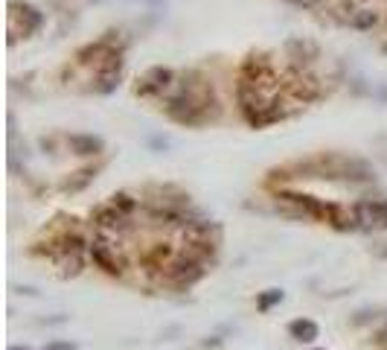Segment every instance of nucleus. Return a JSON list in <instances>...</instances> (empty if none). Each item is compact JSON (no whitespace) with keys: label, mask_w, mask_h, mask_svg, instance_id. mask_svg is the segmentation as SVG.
<instances>
[{"label":"nucleus","mask_w":387,"mask_h":350,"mask_svg":"<svg viewBox=\"0 0 387 350\" xmlns=\"http://www.w3.org/2000/svg\"><path fill=\"white\" fill-rule=\"evenodd\" d=\"M166 114L181 126H204L219 117V100L213 85L204 82L198 74H186L163 100Z\"/></svg>","instance_id":"1"},{"label":"nucleus","mask_w":387,"mask_h":350,"mask_svg":"<svg viewBox=\"0 0 387 350\" xmlns=\"http://www.w3.org/2000/svg\"><path fill=\"white\" fill-rule=\"evenodd\" d=\"M277 199L285 202V204H294L297 207L294 216L321 219V222H329L335 228H352L355 225V216H347L341 204H332V202L314 199V196H306V193H294V190H280Z\"/></svg>","instance_id":"2"},{"label":"nucleus","mask_w":387,"mask_h":350,"mask_svg":"<svg viewBox=\"0 0 387 350\" xmlns=\"http://www.w3.org/2000/svg\"><path fill=\"white\" fill-rule=\"evenodd\" d=\"M207 263L204 260H198L192 251H178L172 260H169V266L163 269V274H160V280H166L169 286H175V289H189L192 284H198V280L204 277V269Z\"/></svg>","instance_id":"3"},{"label":"nucleus","mask_w":387,"mask_h":350,"mask_svg":"<svg viewBox=\"0 0 387 350\" xmlns=\"http://www.w3.org/2000/svg\"><path fill=\"white\" fill-rule=\"evenodd\" d=\"M44 27V12L35 9L32 4H20V0H12L9 4V44L20 41V38H30Z\"/></svg>","instance_id":"4"},{"label":"nucleus","mask_w":387,"mask_h":350,"mask_svg":"<svg viewBox=\"0 0 387 350\" xmlns=\"http://www.w3.org/2000/svg\"><path fill=\"white\" fill-rule=\"evenodd\" d=\"M88 254H90V260L100 266L105 274H111V277H123L126 269H129V257L123 254L119 243H114V240L96 237L90 243V248H88Z\"/></svg>","instance_id":"5"},{"label":"nucleus","mask_w":387,"mask_h":350,"mask_svg":"<svg viewBox=\"0 0 387 350\" xmlns=\"http://www.w3.org/2000/svg\"><path fill=\"white\" fill-rule=\"evenodd\" d=\"M172 88H175V70L172 67H163V64H155V67H149L146 74L137 79L134 93H137V97L152 100V97H163V93H169Z\"/></svg>","instance_id":"6"},{"label":"nucleus","mask_w":387,"mask_h":350,"mask_svg":"<svg viewBox=\"0 0 387 350\" xmlns=\"http://www.w3.org/2000/svg\"><path fill=\"white\" fill-rule=\"evenodd\" d=\"M285 91L292 93L297 103H303V105L321 97V85H318V79H314L311 74H306V70H300V67L292 70V74L285 76Z\"/></svg>","instance_id":"7"},{"label":"nucleus","mask_w":387,"mask_h":350,"mask_svg":"<svg viewBox=\"0 0 387 350\" xmlns=\"http://www.w3.org/2000/svg\"><path fill=\"white\" fill-rule=\"evenodd\" d=\"M341 9H344L341 21L347 23V27H352V30H361V33H367V30L379 27V21H381V15H379L376 9L364 6V4H355V0H347V4H344Z\"/></svg>","instance_id":"8"},{"label":"nucleus","mask_w":387,"mask_h":350,"mask_svg":"<svg viewBox=\"0 0 387 350\" xmlns=\"http://www.w3.org/2000/svg\"><path fill=\"white\" fill-rule=\"evenodd\" d=\"M352 216H355V225H361V228H387V202H381V199L358 202Z\"/></svg>","instance_id":"9"},{"label":"nucleus","mask_w":387,"mask_h":350,"mask_svg":"<svg viewBox=\"0 0 387 350\" xmlns=\"http://www.w3.org/2000/svg\"><path fill=\"white\" fill-rule=\"evenodd\" d=\"M67 146L73 155H100L105 149L102 137H93V134H67Z\"/></svg>","instance_id":"10"},{"label":"nucleus","mask_w":387,"mask_h":350,"mask_svg":"<svg viewBox=\"0 0 387 350\" xmlns=\"http://www.w3.org/2000/svg\"><path fill=\"white\" fill-rule=\"evenodd\" d=\"M288 333H292V339H297V342H314L321 330H318V324L309 321V318H294L288 324Z\"/></svg>","instance_id":"11"},{"label":"nucleus","mask_w":387,"mask_h":350,"mask_svg":"<svg viewBox=\"0 0 387 350\" xmlns=\"http://www.w3.org/2000/svg\"><path fill=\"white\" fill-rule=\"evenodd\" d=\"M93 175H96V170H93V167H88V170H79L73 181H64V187H61V190H67V193H76V190H82L85 184H90V181H93Z\"/></svg>","instance_id":"12"},{"label":"nucleus","mask_w":387,"mask_h":350,"mask_svg":"<svg viewBox=\"0 0 387 350\" xmlns=\"http://www.w3.org/2000/svg\"><path fill=\"white\" fill-rule=\"evenodd\" d=\"M111 204H117V207H119V210H123V214H126V216H131V214H134V210L140 207V202H137V199H134L131 193H114V196H111Z\"/></svg>","instance_id":"13"},{"label":"nucleus","mask_w":387,"mask_h":350,"mask_svg":"<svg viewBox=\"0 0 387 350\" xmlns=\"http://www.w3.org/2000/svg\"><path fill=\"white\" fill-rule=\"evenodd\" d=\"M280 301H282V292H280V289H268L265 295H259V303H256V307H259V313H268L274 303H280Z\"/></svg>","instance_id":"14"},{"label":"nucleus","mask_w":387,"mask_h":350,"mask_svg":"<svg viewBox=\"0 0 387 350\" xmlns=\"http://www.w3.org/2000/svg\"><path fill=\"white\" fill-rule=\"evenodd\" d=\"M44 350H76V344H70V342H53L50 347H44Z\"/></svg>","instance_id":"15"},{"label":"nucleus","mask_w":387,"mask_h":350,"mask_svg":"<svg viewBox=\"0 0 387 350\" xmlns=\"http://www.w3.org/2000/svg\"><path fill=\"white\" fill-rule=\"evenodd\" d=\"M288 4H294L300 9H314V6H318V0H288Z\"/></svg>","instance_id":"16"},{"label":"nucleus","mask_w":387,"mask_h":350,"mask_svg":"<svg viewBox=\"0 0 387 350\" xmlns=\"http://www.w3.org/2000/svg\"><path fill=\"white\" fill-rule=\"evenodd\" d=\"M9 350H30V347H9Z\"/></svg>","instance_id":"17"},{"label":"nucleus","mask_w":387,"mask_h":350,"mask_svg":"<svg viewBox=\"0 0 387 350\" xmlns=\"http://www.w3.org/2000/svg\"><path fill=\"white\" fill-rule=\"evenodd\" d=\"M355 4H367V0H355Z\"/></svg>","instance_id":"18"}]
</instances>
